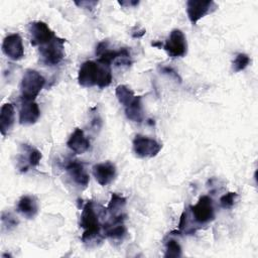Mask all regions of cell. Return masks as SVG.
<instances>
[{
  "mask_svg": "<svg viewBox=\"0 0 258 258\" xmlns=\"http://www.w3.org/2000/svg\"><path fill=\"white\" fill-rule=\"evenodd\" d=\"M2 51L12 60H19L24 56L22 38L18 33L7 35L2 42Z\"/></svg>",
  "mask_w": 258,
  "mask_h": 258,
  "instance_id": "30bf717a",
  "label": "cell"
},
{
  "mask_svg": "<svg viewBox=\"0 0 258 258\" xmlns=\"http://www.w3.org/2000/svg\"><path fill=\"white\" fill-rule=\"evenodd\" d=\"M181 247L175 240H168L165 244V253L164 257H180Z\"/></svg>",
  "mask_w": 258,
  "mask_h": 258,
  "instance_id": "cb8c5ba5",
  "label": "cell"
},
{
  "mask_svg": "<svg viewBox=\"0 0 258 258\" xmlns=\"http://www.w3.org/2000/svg\"><path fill=\"white\" fill-rule=\"evenodd\" d=\"M15 121V110L11 103L4 104L0 109V132L5 136L13 127Z\"/></svg>",
  "mask_w": 258,
  "mask_h": 258,
  "instance_id": "2e32d148",
  "label": "cell"
},
{
  "mask_svg": "<svg viewBox=\"0 0 258 258\" xmlns=\"http://www.w3.org/2000/svg\"><path fill=\"white\" fill-rule=\"evenodd\" d=\"M218 5L213 0H188L186 2V13L191 24H196L201 18L214 12Z\"/></svg>",
  "mask_w": 258,
  "mask_h": 258,
  "instance_id": "ba28073f",
  "label": "cell"
},
{
  "mask_svg": "<svg viewBox=\"0 0 258 258\" xmlns=\"http://www.w3.org/2000/svg\"><path fill=\"white\" fill-rule=\"evenodd\" d=\"M64 41L63 38L55 36L51 41L39 46L41 62L48 67L58 64L64 57Z\"/></svg>",
  "mask_w": 258,
  "mask_h": 258,
  "instance_id": "277c9868",
  "label": "cell"
},
{
  "mask_svg": "<svg viewBox=\"0 0 258 258\" xmlns=\"http://www.w3.org/2000/svg\"><path fill=\"white\" fill-rule=\"evenodd\" d=\"M17 211L26 219H33L38 213L37 200L33 196H22L17 203Z\"/></svg>",
  "mask_w": 258,
  "mask_h": 258,
  "instance_id": "e0dca14e",
  "label": "cell"
},
{
  "mask_svg": "<svg viewBox=\"0 0 258 258\" xmlns=\"http://www.w3.org/2000/svg\"><path fill=\"white\" fill-rule=\"evenodd\" d=\"M162 47L170 57H183L187 52L185 35L180 29L171 30Z\"/></svg>",
  "mask_w": 258,
  "mask_h": 258,
  "instance_id": "8992f818",
  "label": "cell"
},
{
  "mask_svg": "<svg viewBox=\"0 0 258 258\" xmlns=\"http://www.w3.org/2000/svg\"><path fill=\"white\" fill-rule=\"evenodd\" d=\"M45 85L43 76L35 70H27L20 82V97L22 101H34Z\"/></svg>",
  "mask_w": 258,
  "mask_h": 258,
  "instance_id": "3957f363",
  "label": "cell"
},
{
  "mask_svg": "<svg viewBox=\"0 0 258 258\" xmlns=\"http://www.w3.org/2000/svg\"><path fill=\"white\" fill-rule=\"evenodd\" d=\"M22 148L24 150L25 156H20V163H24L21 171L25 172V171H27L29 166L34 167L39 164L42 154L38 149H36L35 147L30 146L28 144H23Z\"/></svg>",
  "mask_w": 258,
  "mask_h": 258,
  "instance_id": "ac0fdd59",
  "label": "cell"
},
{
  "mask_svg": "<svg viewBox=\"0 0 258 258\" xmlns=\"http://www.w3.org/2000/svg\"><path fill=\"white\" fill-rule=\"evenodd\" d=\"M115 94L119 103L122 104L124 107L129 105L135 98L134 92L125 85H119L115 90Z\"/></svg>",
  "mask_w": 258,
  "mask_h": 258,
  "instance_id": "44dd1931",
  "label": "cell"
},
{
  "mask_svg": "<svg viewBox=\"0 0 258 258\" xmlns=\"http://www.w3.org/2000/svg\"><path fill=\"white\" fill-rule=\"evenodd\" d=\"M124 108H125V115L130 121L141 123L144 120L145 114L143 110L141 96H135L133 101Z\"/></svg>",
  "mask_w": 258,
  "mask_h": 258,
  "instance_id": "d6986e66",
  "label": "cell"
},
{
  "mask_svg": "<svg viewBox=\"0 0 258 258\" xmlns=\"http://www.w3.org/2000/svg\"><path fill=\"white\" fill-rule=\"evenodd\" d=\"M92 170H93V175L97 180V182L103 186L111 183L117 175L116 166L111 161L97 163L93 166Z\"/></svg>",
  "mask_w": 258,
  "mask_h": 258,
  "instance_id": "8fae6325",
  "label": "cell"
},
{
  "mask_svg": "<svg viewBox=\"0 0 258 258\" xmlns=\"http://www.w3.org/2000/svg\"><path fill=\"white\" fill-rule=\"evenodd\" d=\"M162 145L155 139L137 134L133 139V151L140 158H151L156 156L161 150Z\"/></svg>",
  "mask_w": 258,
  "mask_h": 258,
  "instance_id": "52a82bcc",
  "label": "cell"
},
{
  "mask_svg": "<svg viewBox=\"0 0 258 258\" xmlns=\"http://www.w3.org/2000/svg\"><path fill=\"white\" fill-rule=\"evenodd\" d=\"M40 116L38 105L34 101H22L19 110V123L22 125L34 124Z\"/></svg>",
  "mask_w": 258,
  "mask_h": 258,
  "instance_id": "5bb4252c",
  "label": "cell"
},
{
  "mask_svg": "<svg viewBox=\"0 0 258 258\" xmlns=\"http://www.w3.org/2000/svg\"><path fill=\"white\" fill-rule=\"evenodd\" d=\"M237 198H238L237 192L229 191L220 198V205L223 209H231L235 205Z\"/></svg>",
  "mask_w": 258,
  "mask_h": 258,
  "instance_id": "d4e9b609",
  "label": "cell"
},
{
  "mask_svg": "<svg viewBox=\"0 0 258 258\" xmlns=\"http://www.w3.org/2000/svg\"><path fill=\"white\" fill-rule=\"evenodd\" d=\"M28 32L30 34V42L33 46L44 45L55 37L54 32L43 21L30 22L28 25Z\"/></svg>",
  "mask_w": 258,
  "mask_h": 258,
  "instance_id": "9c48e42d",
  "label": "cell"
},
{
  "mask_svg": "<svg viewBox=\"0 0 258 258\" xmlns=\"http://www.w3.org/2000/svg\"><path fill=\"white\" fill-rule=\"evenodd\" d=\"M138 3H139L138 1H129V2H122V1H120V2H119V4L122 5V6L125 5V4H128L129 6H130V5H137Z\"/></svg>",
  "mask_w": 258,
  "mask_h": 258,
  "instance_id": "4316f807",
  "label": "cell"
},
{
  "mask_svg": "<svg viewBox=\"0 0 258 258\" xmlns=\"http://www.w3.org/2000/svg\"><path fill=\"white\" fill-rule=\"evenodd\" d=\"M68 147L77 154H83L90 148V140L86 137L84 131L80 128H76L67 141Z\"/></svg>",
  "mask_w": 258,
  "mask_h": 258,
  "instance_id": "9a60e30c",
  "label": "cell"
},
{
  "mask_svg": "<svg viewBox=\"0 0 258 258\" xmlns=\"http://www.w3.org/2000/svg\"><path fill=\"white\" fill-rule=\"evenodd\" d=\"M190 217L200 225H205L215 219V209L213 200L209 196L200 197L196 205L188 208Z\"/></svg>",
  "mask_w": 258,
  "mask_h": 258,
  "instance_id": "5b68a950",
  "label": "cell"
},
{
  "mask_svg": "<svg viewBox=\"0 0 258 258\" xmlns=\"http://www.w3.org/2000/svg\"><path fill=\"white\" fill-rule=\"evenodd\" d=\"M125 205H126V198L116 192H113L109 201L107 210L112 217L119 216L122 214V211L125 208Z\"/></svg>",
  "mask_w": 258,
  "mask_h": 258,
  "instance_id": "ffe728a7",
  "label": "cell"
},
{
  "mask_svg": "<svg viewBox=\"0 0 258 258\" xmlns=\"http://www.w3.org/2000/svg\"><path fill=\"white\" fill-rule=\"evenodd\" d=\"M250 61H251V59H250V57H249L248 54L243 53V52L238 53V54L236 55L235 59L233 60V63H232V66H233V71H234L235 73H239V72L245 70V69L249 66Z\"/></svg>",
  "mask_w": 258,
  "mask_h": 258,
  "instance_id": "7402d4cb",
  "label": "cell"
},
{
  "mask_svg": "<svg viewBox=\"0 0 258 258\" xmlns=\"http://www.w3.org/2000/svg\"><path fill=\"white\" fill-rule=\"evenodd\" d=\"M66 170L76 184L82 187H87L90 181V176L82 162L79 160H69L66 164Z\"/></svg>",
  "mask_w": 258,
  "mask_h": 258,
  "instance_id": "7c38bea8",
  "label": "cell"
},
{
  "mask_svg": "<svg viewBox=\"0 0 258 258\" xmlns=\"http://www.w3.org/2000/svg\"><path fill=\"white\" fill-rule=\"evenodd\" d=\"M1 221H2L3 229H6L7 231H11L14 228H16L18 223H19L17 217H15L13 214H11L9 212H3L2 213Z\"/></svg>",
  "mask_w": 258,
  "mask_h": 258,
  "instance_id": "603a6c76",
  "label": "cell"
},
{
  "mask_svg": "<svg viewBox=\"0 0 258 258\" xmlns=\"http://www.w3.org/2000/svg\"><path fill=\"white\" fill-rule=\"evenodd\" d=\"M125 218H126V215L124 214L112 217L111 221L106 223L103 227L105 236L113 240L122 239L127 233V229L124 225Z\"/></svg>",
  "mask_w": 258,
  "mask_h": 258,
  "instance_id": "4fadbf2b",
  "label": "cell"
},
{
  "mask_svg": "<svg viewBox=\"0 0 258 258\" xmlns=\"http://www.w3.org/2000/svg\"><path fill=\"white\" fill-rule=\"evenodd\" d=\"M161 72L163 73V74H167L168 76H170L172 79H174L175 81H178L179 83L181 82V79L179 78V76H178V74L172 69V68H170V67H163L162 69H161Z\"/></svg>",
  "mask_w": 258,
  "mask_h": 258,
  "instance_id": "484cf974",
  "label": "cell"
},
{
  "mask_svg": "<svg viewBox=\"0 0 258 258\" xmlns=\"http://www.w3.org/2000/svg\"><path fill=\"white\" fill-rule=\"evenodd\" d=\"M78 82L82 87L91 88L97 86L101 89L108 87L112 82L111 67L98 60H86L79 70Z\"/></svg>",
  "mask_w": 258,
  "mask_h": 258,
  "instance_id": "6da1fadb",
  "label": "cell"
},
{
  "mask_svg": "<svg viewBox=\"0 0 258 258\" xmlns=\"http://www.w3.org/2000/svg\"><path fill=\"white\" fill-rule=\"evenodd\" d=\"M80 226L84 229L82 241L84 244L91 246L93 242H101L103 236L101 235L102 225L99 221V216L96 212L93 201H88L83 207Z\"/></svg>",
  "mask_w": 258,
  "mask_h": 258,
  "instance_id": "7a4b0ae2",
  "label": "cell"
}]
</instances>
